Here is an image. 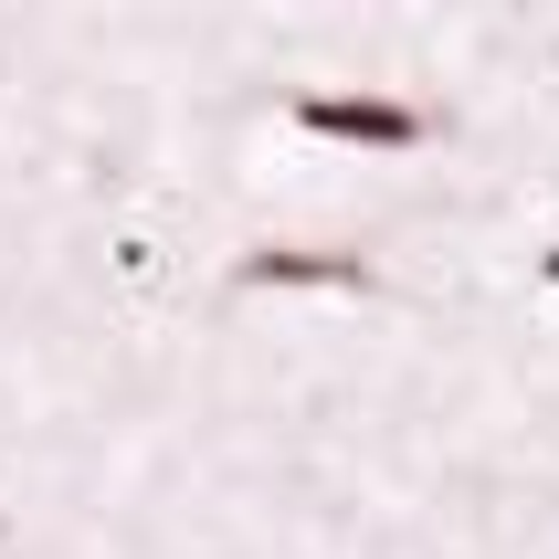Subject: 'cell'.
<instances>
[{
  "mask_svg": "<svg viewBox=\"0 0 559 559\" xmlns=\"http://www.w3.org/2000/svg\"><path fill=\"white\" fill-rule=\"evenodd\" d=\"M285 117L307 127V138H359V148H412V138H433V117H423L412 95H296Z\"/></svg>",
  "mask_w": 559,
  "mask_h": 559,
  "instance_id": "6da1fadb",
  "label": "cell"
},
{
  "mask_svg": "<svg viewBox=\"0 0 559 559\" xmlns=\"http://www.w3.org/2000/svg\"><path fill=\"white\" fill-rule=\"evenodd\" d=\"M233 275L243 285H370V264L359 253H328V243H253Z\"/></svg>",
  "mask_w": 559,
  "mask_h": 559,
  "instance_id": "7a4b0ae2",
  "label": "cell"
},
{
  "mask_svg": "<svg viewBox=\"0 0 559 559\" xmlns=\"http://www.w3.org/2000/svg\"><path fill=\"white\" fill-rule=\"evenodd\" d=\"M549 285H559V243H549Z\"/></svg>",
  "mask_w": 559,
  "mask_h": 559,
  "instance_id": "3957f363",
  "label": "cell"
}]
</instances>
